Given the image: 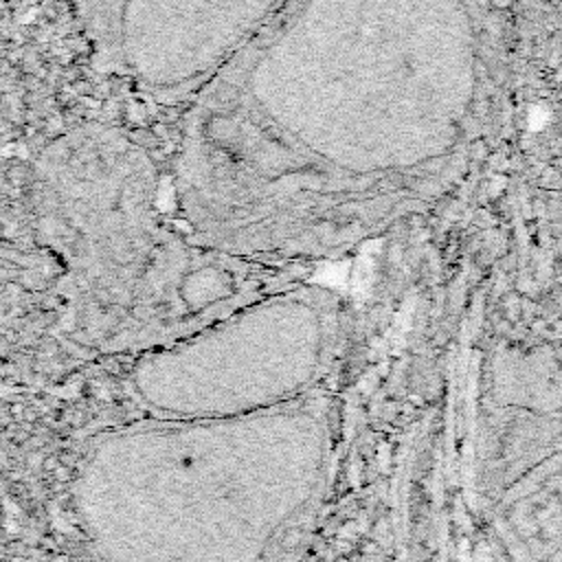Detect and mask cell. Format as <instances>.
Returning <instances> with one entry per match:
<instances>
[{"instance_id":"6da1fadb","label":"cell","mask_w":562,"mask_h":562,"mask_svg":"<svg viewBox=\"0 0 562 562\" xmlns=\"http://www.w3.org/2000/svg\"><path fill=\"white\" fill-rule=\"evenodd\" d=\"M97 64L160 99L209 86L279 11V0H77Z\"/></svg>"}]
</instances>
